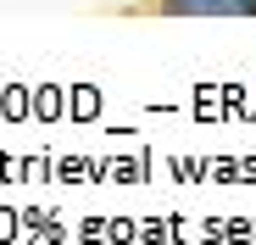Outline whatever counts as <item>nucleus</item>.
Instances as JSON below:
<instances>
[{
  "label": "nucleus",
  "instance_id": "obj_1",
  "mask_svg": "<svg viewBox=\"0 0 256 245\" xmlns=\"http://www.w3.org/2000/svg\"><path fill=\"white\" fill-rule=\"evenodd\" d=\"M156 17H256V0H150Z\"/></svg>",
  "mask_w": 256,
  "mask_h": 245
}]
</instances>
